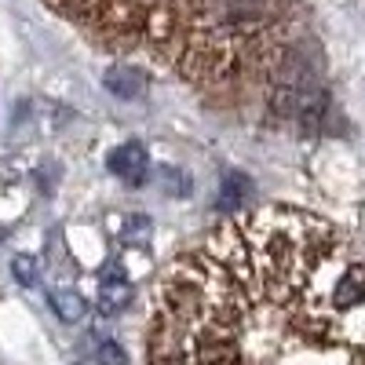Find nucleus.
<instances>
[{
    "mask_svg": "<svg viewBox=\"0 0 365 365\" xmlns=\"http://www.w3.org/2000/svg\"><path fill=\"white\" fill-rule=\"evenodd\" d=\"M150 365H365V256L296 208L227 220L165 270Z\"/></svg>",
    "mask_w": 365,
    "mask_h": 365,
    "instance_id": "1",
    "label": "nucleus"
},
{
    "mask_svg": "<svg viewBox=\"0 0 365 365\" xmlns=\"http://www.w3.org/2000/svg\"><path fill=\"white\" fill-rule=\"evenodd\" d=\"M117 44H143L187 81H234L256 63H285L270 48L278 0H51Z\"/></svg>",
    "mask_w": 365,
    "mask_h": 365,
    "instance_id": "2",
    "label": "nucleus"
},
{
    "mask_svg": "<svg viewBox=\"0 0 365 365\" xmlns=\"http://www.w3.org/2000/svg\"><path fill=\"white\" fill-rule=\"evenodd\" d=\"M106 168L117 179H125V182H132V187H139V182H146V175H150V154H146L143 143H120V146L110 150Z\"/></svg>",
    "mask_w": 365,
    "mask_h": 365,
    "instance_id": "3",
    "label": "nucleus"
},
{
    "mask_svg": "<svg viewBox=\"0 0 365 365\" xmlns=\"http://www.w3.org/2000/svg\"><path fill=\"white\" fill-rule=\"evenodd\" d=\"M132 307V285L120 278V267L113 263V270L103 274V285H99V311L103 314H120Z\"/></svg>",
    "mask_w": 365,
    "mask_h": 365,
    "instance_id": "4",
    "label": "nucleus"
},
{
    "mask_svg": "<svg viewBox=\"0 0 365 365\" xmlns=\"http://www.w3.org/2000/svg\"><path fill=\"white\" fill-rule=\"evenodd\" d=\"M103 84L117 99H139L143 96V73L132 70V66H110L103 73Z\"/></svg>",
    "mask_w": 365,
    "mask_h": 365,
    "instance_id": "5",
    "label": "nucleus"
},
{
    "mask_svg": "<svg viewBox=\"0 0 365 365\" xmlns=\"http://www.w3.org/2000/svg\"><path fill=\"white\" fill-rule=\"evenodd\" d=\"M48 303H51V311L63 318L66 325H77V322H84V314H88V303H84V296H81L77 289H51Z\"/></svg>",
    "mask_w": 365,
    "mask_h": 365,
    "instance_id": "6",
    "label": "nucleus"
},
{
    "mask_svg": "<svg viewBox=\"0 0 365 365\" xmlns=\"http://www.w3.org/2000/svg\"><path fill=\"white\" fill-rule=\"evenodd\" d=\"M252 179L245 172H227L223 175V187H220V205L223 208H241L249 197H252Z\"/></svg>",
    "mask_w": 365,
    "mask_h": 365,
    "instance_id": "7",
    "label": "nucleus"
},
{
    "mask_svg": "<svg viewBox=\"0 0 365 365\" xmlns=\"http://www.w3.org/2000/svg\"><path fill=\"white\" fill-rule=\"evenodd\" d=\"M158 187H161L168 197H187V194H190V179L182 175V168L161 165V168H158Z\"/></svg>",
    "mask_w": 365,
    "mask_h": 365,
    "instance_id": "8",
    "label": "nucleus"
},
{
    "mask_svg": "<svg viewBox=\"0 0 365 365\" xmlns=\"http://www.w3.org/2000/svg\"><path fill=\"white\" fill-rule=\"evenodd\" d=\"M11 274H15V282H22V285H37V274L41 270H37V259L34 256L22 252V256L11 259Z\"/></svg>",
    "mask_w": 365,
    "mask_h": 365,
    "instance_id": "9",
    "label": "nucleus"
},
{
    "mask_svg": "<svg viewBox=\"0 0 365 365\" xmlns=\"http://www.w3.org/2000/svg\"><path fill=\"white\" fill-rule=\"evenodd\" d=\"M96 358H99V365H128V354L113 340H96Z\"/></svg>",
    "mask_w": 365,
    "mask_h": 365,
    "instance_id": "10",
    "label": "nucleus"
}]
</instances>
